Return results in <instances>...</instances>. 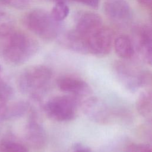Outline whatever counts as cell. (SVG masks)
Segmentation results:
<instances>
[{"label": "cell", "instance_id": "6da1fadb", "mask_svg": "<svg viewBox=\"0 0 152 152\" xmlns=\"http://www.w3.org/2000/svg\"><path fill=\"white\" fill-rule=\"evenodd\" d=\"M38 48L37 42L31 36L14 30L5 40L3 55L8 62L20 65L34 55Z\"/></svg>", "mask_w": 152, "mask_h": 152}, {"label": "cell", "instance_id": "7a4b0ae2", "mask_svg": "<svg viewBox=\"0 0 152 152\" xmlns=\"http://www.w3.org/2000/svg\"><path fill=\"white\" fill-rule=\"evenodd\" d=\"M52 72L46 65H36L26 68L18 78L20 91L35 100L40 99L48 88Z\"/></svg>", "mask_w": 152, "mask_h": 152}, {"label": "cell", "instance_id": "3957f363", "mask_svg": "<svg viewBox=\"0 0 152 152\" xmlns=\"http://www.w3.org/2000/svg\"><path fill=\"white\" fill-rule=\"evenodd\" d=\"M27 27L37 36L46 40L55 39L59 34L60 22L56 21L50 13L43 10H34L25 17Z\"/></svg>", "mask_w": 152, "mask_h": 152}, {"label": "cell", "instance_id": "277c9868", "mask_svg": "<svg viewBox=\"0 0 152 152\" xmlns=\"http://www.w3.org/2000/svg\"><path fill=\"white\" fill-rule=\"evenodd\" d=\"M113 68L119 82L131 92L151 86V73L147 69L122 61L116 62Z\"/></svg>", "mask_w": 152, "mask_h": 152}, {"label": "cell", "instance_id": "5b68a950", "mask_svg": "<svg viewBox=\"0 0 152 152\" xmlns=\"http://www.w3.org/2000/svg\"><path fill=\"white\" fill-rule=\"evenodd\" d=\"M79 98L71 95L57 96L50 99L44 105L43 109L46 116L57 122H68L76 116Z\"/></svg>", "mask_w": 152, "mask_h": 152}, {"label": "cell", "instance_id": "8992f818", "mask_svg": "<svg viewBox=\"0 0 152 152\" xmlns=\"http://www.w3.org/2000/svg\"><path fill=\"white\" fill-rule=\"evenodd\" d=\"M80 105L85 115L95 122L107 124L113 117L112 110L98 97H88L80 103Z\"/></svg>", "mask_w": 152, "mask_h": 152}, {"label": "cell", "instance_id": "52a82bcc", "mask_svg": "<svg viewBox=\"0 0 152 152\" xmlns=\"http://www.w3.org/2000/svg\"><path fill=\"white\" fill-rule=\"evenodd\" d=\"M56 84L61 91L79 99L88 97L92 91L90 86L86 81L74 75H68L59 77Z\"/></svg>", "mask_w": 152, "mask_h": 152}, {"label": "cell", "instance_id": "ba28073f", "mask_svg": "<svg viewBox=\"0 0 152 152\" xmlns=\"http://www.w3.org/2000/svg\"><path fill=\"white\" fill-rule=\"evenodd\" d=\"M25 137L28 144L34 149L41 150L46 144V131L42 125L37 121L34 113L31 114L26 125Z\"/></svg>", "mask_w": 152, "mask_h": 152}, {"label": "cell", "instance_id": "9c48e42d", "mask_svg": "<svg viewBox=\"0 0 152 152\" xmlns=\"http://www.w3.org/2000/svg\"><path fill=\"white\" fill-rule=\"evenodd\" d=\"M136 48L142 59L148 64L152 61V32L151 27L143 25L135 30Z\"/></svg>", "mask_w": 152, "mask_h": 152}, {"label": "cell", "instance_id": "30bf717a", "mask_svg": "<svg viewBox=\"0 0 152 152\" xmlns=\"http://www.w3.org/2000/svg\"><path fill=\"white\" fill-rule=\"evenodd\" d=\"M104 12L110 20L117 23L126 22L131 15L130 7L126 0H106Z\"/></svg>", "mask_w": 152, "mask_h": 152}, {"label": "cell", "instance_id": "8fae6325", "mask_svg": "<svg viewBox=\"0 0 152 152\" xmlns=\"http://www.w3.org/2000/svg\"><path fill=\"white\" fill-rule=\"evenodd\" d=\"M29 104L24 101L0 104V120H8L20 118L29 110Z\"/></svg>", "mask_w": 152, "mask_h": 152}, {"label": "cell", "instance_id": "7c38bea8", "mask_svg": "<svg viewBox=\"0 0 152 152\" xmlns=\"http://www.w3.org/2000/svg\"><path fill=\"white\" fill-rule=\"evenodd\" d=\"M114 48L118 56L124 59H129L135 53V47L131 39L126 35L117 37L114 41Z\"/></svg>", "mask_w": 152, "mask_h": 152}, {"label": "cell", "instance_id": "4fadbf2b", "mask_svg": "<svg viewBox=\"0 0 152 152\" xmlns=\"http://www.w3.org/2000/svg\"><path fill=\"white\" fill-rule=\"evenodd\" d=\"M151 90L147 89L141 92L136 101V109L142 117L151 119L152 112Z\"/></svg>", "mask_w": 152, "mask_h": 152}, {"label": "cell", "instance_id": "5bb4252c", "mask_svg": "<svg viewBox=\"0 0 152 152\" xmlns=\"http://www.w3.org/2000/svg\"><path fill=\"white\" fill-rule=\"evenodd\" d=\"M1 152H27V149L23 144L11 140H5L0 142Z\"/></svg>", "mask_w": 152, "mask_h": 152}, {"label": "cell", "instance_id": "9a60e30c", "mask_svg": "<svg viewBox=\"0 0 152 152\" xmlns=\"http://www.w3.org/2000/svg\"><path fill=\"white\" fill-rule=\"evenodd\" d=\"M69 9L65 2H56L50 12L52 17L57 21L61 22L69 14Z\"/></svg>", "mask_w": 152, "mask_h": 152}, {"label": "cell", "instance_id": "2e32d148", "mask_svg": "<svg viewBox=\"0 0 152 152\" xmlns=\"http://www.w3.org/2000/svg\"><path fill=\"white\" fill-rule=\"evenodd\" d=\"M10 18L5 15H0V39H6L14 31Z\"/></svg>", "mask_w": 152, "mask_h": 152}, {"label": "cell", "instance_id": "e0dca14e", "mask_svg": "<svg viewBox=\"0 0 152 152\" xmlns=\"http://www.w3.org/2000/svg\"><path fill=\"white\" fill-rule=\"evenodd\" d=\"M12 88L7 83L0 79V104L8 103L13 96Z\"/></svg>", "mask_w": 152, "mask_h": 152}, {"label": "cell", "instance_id": "ac0fdd59", "mask_svg": "<svg viewBox=\"0 0 152 152\" xmlns=\"http://www.w3.org/2000/svg\"><path fill=\"white\" fill-rule=\"evenodd\" d=\"M125 152H152V151L151 146L147 144L132 142L126 146Z\"/></svg>", "mask_w": 152, "mask_h": 152}, {"label": "cell", "instance_id": "d6986e66", "mask_svg": "<svg viewBox=\"0 0 152 152\" xmlns=\"http://www.w3.org/2000/svg\"><path fill=\"white\" fill-rule=\"evenodd\" d=\"M2 2L8 4L17 8H23L27 7L31 0H0Z\"/></svg>", "mask_w": 152, "mask_h": 152}, {"label": "cell", "instance_id": "ffe728a7", "mask_svg": "<svg viewBox=\"0 0 152 152\" xmlns=\"http://www.w3.org/2000/svg\"><path fill=\"white\" fill-rule=\"evenodd\" d=\"M72 1L87 5L92 8H97L99 4V0H72Z\"/></svg>", "mask_w": 152, "mask_h": 152}, {"label": "cell", "instance_id": "44dd1931", "mask_svg": "<svg viewBox=\"0 0 152 152\" xmlns=\"http://www.w3.org/2000/svg\"><path fill=\"white\" fill-rule=\"evenodd\" d=\"M73 152H92L91 150L80 143H77L73 146Z\"/></svg>", "mask_w": 152, "mask_h": 152}, {"label": "cell", "instance_id": "7402d4cb", "mask_svg": "<svg viewBox=\"0 0 152 152\" xmlns=\"http://www.w3.org/2000/svg\"><path fill=\"white\" fill-rule=\"evenodd\" d=\"M137 2H138L140 4L142 5L147 7L150 8L151 6V1L152 0H137Z\"/></svg>", "mask_w": 152, "mask_h": 152}, {"label": "cell", "instance_id": "603a6c76", "mask_svg": "<svg viewBox=\"0 0 152 152\" xmlns=\"http://www.w3.org/2000/svg\"><path fill=\"white\" fill-rule=\"evenodd\" d=\"M50 1H54V2H55L56 3V2H65V0H50Z\"/></svg>", "mask_w": 152, "mask_h": 152}, {"label": "cell", "instance_id": "cb8c5ba5", "mask_svg": "<svg viewBox=\"0 0 152 152\" xmlns=\"http://www.w3.org/2000/svg\"><path fill=\"white\" fill-rule=\"evenodd\" d=\"M1 71H2V68H1V65L0 64V75H1ZM1 79V78H0Z\"/></svg>", "mask_w": 152, "mask_h": 152}]
</instances>
